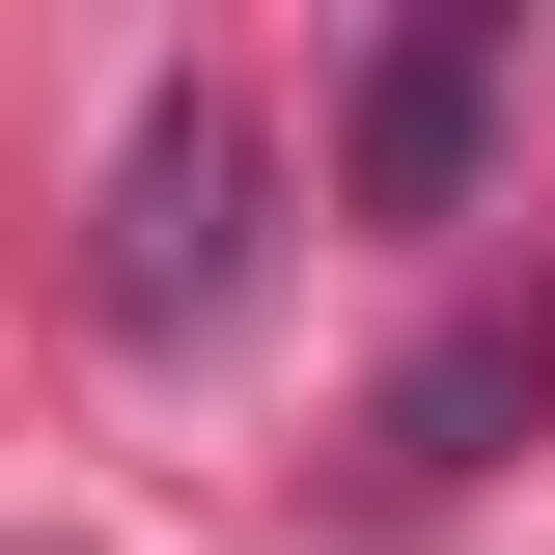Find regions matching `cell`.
<instances>
[{"label": "cell", "mask_w": 555, "mask_h": 555, "mask_svg": "<svg viewBox=\"0 0 555 555\" xmlns=\"http://www.w3.org/2000/svg\"><path fill=\"white\" fill-rule=\"evenodd\" d=\"M250 112H222V83H167V112L112 139V222H83V278H112V334H222V306H250Z\"/></svg>", "instance_id": "6da1fadb"}, {"label": "cell", "mask_w": 555, "mask_h": 555, "mask_svg": "<svg viewBox=\"0 0 555 555\" xmlns=\"http://www.w3.org/2000/svg\"><path fill=\"white\" fill-rule=\"evenodd\" d=\"M528 389H555V278H528V306H473V334H444V361L389 389V473H473V444H500Z\"/></svg>", "instance_id": "3957f363"}, {"label": "cell", "mask_w": 555, "mask_h": 555, "mask_svg": "<svg viewBox=\"0 0 555 555\" xmlns=\"http://www.w3.org/2000/svg\"><path fill=\"white\" fill-rule=\"evenodd\" d=\"M473 167H500V0H416L334 83V195L361 222H473Z\"/></svg>", "instance_id": "7a4b0ae2"}]
</instances>
